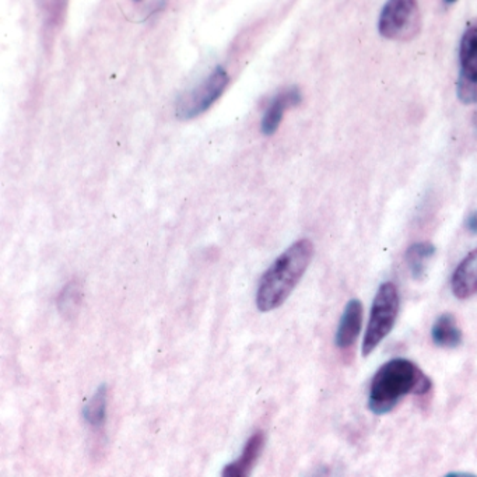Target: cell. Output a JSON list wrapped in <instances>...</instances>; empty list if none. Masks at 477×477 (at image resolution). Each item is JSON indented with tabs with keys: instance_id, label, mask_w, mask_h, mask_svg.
I'll return each mask as SVG.
<instances>
[{
	"instance_id": "obj_9",
	"label": "cell",
	"mask_w": 477,
	"mask_h": 477,
	"mask_svg": "<svg viewBox=\"0 0 477 477\" xmlns=\"http://www.w3.org/2000/svg\"><path fill=\"white\" fill-rule=\"evenodd\" d=\"M477 292V250L472 251L452 275V293L466 300Z\"/></svg>"
},
{
	"instance_id": "obj_2",
	"label": "cell",
	"mask_w": 477,
	"mask_h": 477,
	"mask_svg": "<svg viewBox=\"0 0 477 477\" xmlns=\"http://www.w3.org/2000/svg\"><path fill=\"white\" fill-rule=\"evenodd\" d=\"M432 382L408 358H393L379 367L369 388L368 408L377 416L389 413L409 393L426 395Z\"/></svg>"
},
{
	"instance_id": "obj_4",
	"label": "cell",
	"mask_w": 477,
	"mask_h": 477,
	"mask_svg": "<svg viewBox=\"0 0 477 477\" xmlns=\"http://www.w3.org/2000/svg\"><path fill=\"white\" fill-rule=\"evenodd\" d=\"M379 34L395 41H410L421 30V13L418 2L392 0L379 16Z\"/></svg>"
},
{
	"instance_id": "obj_8",
	"label": "cell",
	"mask_w": 477,
	"mask_h": 477,
	"mask_svg": "<svg viewBox=\"0 0 477 477\" xmlns=\"http://www.w3.org/2000/svg\"><path fill=\"white\" fill-rule=\"evenodd\" d=\"M301 93L297 88H288V90L283 91V93L277 94L271 104L264 109V117H262V132L264 135H274L282 123L285 112L287 111L290 107L298 106L301 102Z\"/></svg>"
},
{
	"instance_id": "obj_5",
	"label": "cell",
	"mask_w": 477,
	"mask_h": 477,
	"mask_svg": "<svg viewBox=\"0 0 477 477\" xmlns=\"http://www.w3.org/2000/svg\"><path fill=\"white\" fill-rule=\"evenodd\" d=\"M228 83H230V76L227 70L220 67H216L202 81L201 85L196 86L180 99L177 106L178 117L182 119H192L211 109L212 104H214L224 93Z\"/></svg>"
},
{
	"instance_id": "obj_14",
	"label": "cell",
	"mask_w": 477,
	"mask_h": 477,
	"mask_svg": "<svg viewBox=\"0 0 477 477\" xmlns=\"http://www.w3.org/2000/svg\"><path fill=\"white\" fill-rule=\"evenodd\" d=\"M78 304V290L75 285H70L69 287L65 288L59 298V306L62 309H67L70 313L73 308Z\"/></svg>"
},
{
	"instance_id": "obj_12",
	"label": "cell",
	"mask_w": 477,
	"mask_h": 477,
	"mask_svg": "<svg viewBox=\"0 0 477 477\" xmlns=\"http://www.w3.org/2000/svg\"><path fill=\"white\" fill-rule=\"evenodd\" d=\"M435 254V246L431 243H416L406 253L409 269L413 279L421 280L427 274L429 262Z\"/></svg>"
},
{
	"instance_id": "obj_1",
	"label": "cell",
	"mask_w": 477,
	"mask_h": 477,
	"mask_svg": "<svg viewBox=\"0 0 477 477\" xmlns=\"http://www.w3.org/2000/svg\"><path fill=\"white\" fill-rule=\"evenodd\" d=\"M314 244L298 240L264 272L256 292V306L262 313L279 308L303 279L304 274L313 261Z\"/></svg>"
},
{
	"instance_id": "obj_3",
	"label": "cell",
	"mask_w": 477,
	"mask_h": 477,
	"mask_svg": "<svg viewBox=\"0 0 477 477\" xmlns=\"http://www.w3.org/2000/svg\"><path fill=\"white\" fill-rule=\"evenodd\" d=\"M399 313V293L393 283H382L372 301L371 314L363 340L364 358H368L390 334Z\"/></svg>"
},
{
	"instance_id": "obj_6",
	"label": "cell",
	"mask_w": 477,
	"mask_h": 477,
	"mask_svg": "<svg viewBox=\"0 0 477 477\" xmlns=\"http://www.w3.org/2000/svg\"><path fill=\"white\" fill-rule=\"evenodd\" d=\"M456 94L463 104L477 102V28H469L463 34Z\"/></svg>"
},
{
	"instance_id": "obj_11",
	"label": "cell",
	"mask_w": 477,
	"mask_h": 477,
	"mask_svg": "<svg viewBox=\"0 0 477 477\" xmlns=\"http://www.w3.org/2000/svg\"><path fill=\"white\" fill-rule=\"evenodd\" d=\"M431 337L439 347L456 348L462 343V330L451 314H444L432 325Z\"/></svg>"
},
{
	"instance_id": "obj_7",
	"label": "cell",
	"mask_w": 477,
	"mask_h": 477,
	"mask_svg": "<svg viewBox=\"0 0 477 477\" xmlns=\"http://www.w3.org/2000/svg\"><path fill=\"white\" fill-rule=\"evenodd\" d=\"M363 327V304L360 300H350L343 311L342 318H340L339 327H337V347L340 350H346L355 345L358 335Z\"/></svg>"
},
{
	"instance_id": "obj_16",
	"label": "cell",
	"mask_w": 477,
	"mask_h": 477,
	"mask_svg": "<svg viewBox=\"0 0 477 477\" xmlns=\"http://www.w3.org/2000/svg\"><path fill=\"white\" fill-rule=\"evenodd\" d=\"M445 477H477L473 473H465V472H456V473L447 474Z\"/></svg>"
},
{
	"instance_id": "obj_10",
	"label": "cell",
	"mask_w": 477,
	"mask_h": 477,
	"mask_svg": "<svg viewBox=\"0 0 477 477\" xmlns=\"http://www.w3.org/2000/svg\"><path fill=\"white\" fill-rule=\"evenodd\" d=\"M264 445V432L258 431L248 440V442L244 448L243 455L240 456V460L235 462L230 463L223 469V477H248L251 469L255 465L258 461L259 455H261L262 450Z\"/></svg>"
},
{
	"instance_id": "obj_15",
	"label": "cell",
	"mask_w": 477,
	"mask_h": 477,
	"mask_svg": "<svg viewBox=\"0 0 477 477\" xmlns=\"http://www.w3.org/2000/svg\"><path fill=\"white\" fill-rule=\"evenodd\" d=\"M466 227H468L469 232L477 234V212H473V213L466 219Z\"/></svg>"
},
{
	"instance_id": "obj_13",
	"label": "cell",
	"mask_w": 477,
	"mask_h": 477,
	"mask_svg": "<svg viewBox=\"0 0 477 477\" xmlns=\"http://www.w3.org/2000/svg\"><path fill=\"white\" fill-rule=\"evenodd\" d=\"M86 421L94 429L104 426L107 418V387L102 385L99 388L96 395L91 398L90 402L85 406L83 410Z\"/></svg>"
}]
</instances>
